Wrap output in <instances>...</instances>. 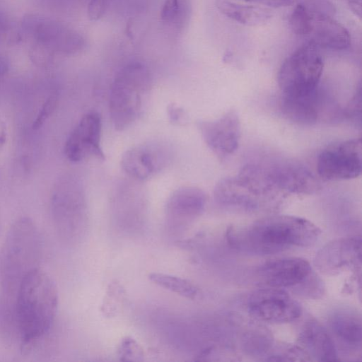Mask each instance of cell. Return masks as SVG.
Listing matches in <instances>:
<instances>
[{"instance_id": "obj_1", "label": "cell", "mask_w": 362, "mask_h": 362, "mask_svg": "<svg viewBox=\"0 0 362 362\" xmlns=\"http://www.w3.org/2000/svg\"><path fill=\"white\" fill-rule=\"evenodd\" d=\"M320 234V230L308 220L291 215H274L243 226L231 227L226 236L234 249L255 255H268L310 246Z\"/></svg>"}, {"instance_id": "obj_2", "label": "cell", "mask_w": 362, "mask_h": 362, "mask_svg": "<svg viewBox=\"0 0 362 362\" xmlns=\"http://www.w3.org/2000/svg\"><path fill=\"white\" fill-rule=\"evenodd\" d=\"M20 346L30 351L50 330L57 312L58 292L49 275L40 267L21 281L13 302Z\"/></svg>"}, {"instance_id": "obj_3", "label": "cell", "mask_w": 362, "mask_h": 362, "mask_svg": "<svg viewBox=\"0 0 362 362\" xmlns=\"http://www.w3.org/2000/svg\"><path fill=\"white\" fill-rule=\"evenodd\" d=\"M42 249L38 228L31 218L22 216L11 224L0 250V284L13 302L23 279L39 268Z\"/></svg>"}, {"instance_id": "obj_4", "label": "cell", "mask_w": 362, "mask_h": 362, "mask_svg": "<svg viewBox=\"0 0 362 362\" xmlns=\"http://www.w3.org/2000/svg\"><path fill=\"white\" fill-rule=\"evenodd\" d=\"M52 223L59 240L67 245L77 243L87 222V203L81 180L72 173L61 175L50 197Z\"/></svg>"}, {"instance_id": "obj_5", "label": "cell", "mask_w": 362, "mask_h": 362, "mask_svg": "<svg viewBox=\"0 0 362 362\" xmlns=\"http://www.w3.org/2000/svg\"><path fill=\"white\" fill-rule=\"evenodd\" d=\"M150 83V73L142 63H129L117 72L111 86L109 102L110 115L117 130L127 129L137 119Z\"/></svg>"}, {"instance_id": "obj_6", "label": "cell", "mask_w": 362, "mask_h": 362, "mask_svg": "<svg viewBox=\"0 0 362 362\" xmlns=\"http://www.w3.org/2000/svg\"><path fill=\"white\" fill-rule=\"evenodd\" d=\"M247 165L252 178L269 194L284 192L308 194L320 188L312 172L297 161L270 158Z\"/></svg>"}, {"instance_id": "obj_7", "label": "cell", "mask_w": 362, "mask_h": 362, "mask_svg": "<svg viewBox=\"0 0 362 362\" xmlns=\"http://www.w3.org/2000/svg\"><path fill=\"white\" fill-rule=\"evenodd\" d=\"M324 63L318 47L308 42L289 55L278 74L279 86L285 96L308 94L318 88Z\"/></svg>"}, {"instance_id": "obj_8", "label": "cell", "mask_w": 362, "mask_h": 362, "mask_svg": "<svg viewBox=\"0 0 362 362\" xmlns=\"http://www.w3.org/2000/svg\"><path fill=\"white\" fill-rule=\"evenodd\" d=\"M24 33L53 54H71L81 50L84 45L83 37L63 23L37 13L25 16L21 21Z\"/></svg>"}, {"instance_id": "obj_9", "label": "cell", "mask_w": 362, "mask_h": 362, "mask_svg": "<svg viewBox=\"0 0 362 362\" xmlns=\"http://www.w3.org/2000/svg\"><path fill=\"white\" fill-rule=\"evenodd\" d=\"M361 139H354L330 145L319 155L317 170L328 181L357 177L361 173Z\"/></svg>"}, {"instance_id": "obj_10", "label": "cell", "mask_w": 362, "mask_h": 362, "mask_svg": "<svg viewBox=\"0 0 362 362\" xmlns=\"http://www.w3.org/2000/svg\"><path fill=\"white\" fill-rule=\"evenodd\" d=\"M247 309L255 319L272 324L291 322L302 315L296 300L285 291L272 287L254 291L248 298Z\"/></svg>"}, {"instance_id": "obj_11", "label": "cell", "mask_w": 362, "mask_h": 362, "mask_svg": "<svg viewBox=\"0 0 362 362\" xmlns=\"http://www.w3.org/2000/svg\"><path fill=\"white\" fill-rule=\"evenodd\" d=\"M197 125L207 146L220 160L238 149L241 126L235 110H230L216 119L200 120Z\"/></svg>"}, {"instance_id": "obj_12", "label": "cell", "mask_w": 362, "mask_h": 362, "mask_svg": "<svg viewBox=\"0 0 362 362\" xmlns=\"http://www.w3.org/2000/svg\"><path fill=\"white\" fill-rule=\"evenodd\" d=\"M102 122L100 115L89 112L84 115L68 136L64 153L71 162H80L89 157L105 159L100 146Z\"/></svg>"}, {"instance_id": "obj_13", "label": "cell", "mask_w": 362, "mask_h": 362, "mask_svg": "<svg viewBox=\"0 0 362 362\" xmlns=\"http://www.w3.org/2000/svg\"><path fill=\"white\" fill-rule=\"evenodd\" d=\"M170 156L168 147L164 144H141L132 147L123 153L121 167L129 177L144 180L165 168Z\"/></svg>"}, {"instance_id": "obj_14", "label": "cell", "mask_w": 362, "mask_h": 362, "mask_svg": "<svg viewBox=\"0 0 362 362\" xmlns=\"http://www.w3.org/2000/svg\"><path fill=\"white\" fill-rule=\"evenodd\" d=\"M311 272L305 259L284 257L264 263L258 270V276L268 286L280 288L303 284Z\"/></svg>"}, {"instance_id": "obj_15", "label": "cell", "mask_w": 362, "mask_h": 362, "mask_svg": "<svg viewBox=\"0 0 362 362\" xmlns=\"http://www.w3.org/2000/svg\"><path fill=\"white\" fill-rule=\"evenodd\" d=\"M331 105L329 99L317 88L303 95H283L281 110L291 122L300 125H313L322 117V115L328 113V106Z\"/></svg>"}, {"instance_id": "obj_16", "label": "cell", "mask_w": 362, "mask_h": 362, "mask_svg": "<svg viewBox=\"0 0 362 362\" xmlns=\"http://www.w3.org/2000/svg\"><path fill=\"white\" fill-rule=\"evenodd\" d=\"M206 201V194L200 188L180 187L168 199L165 209L167 219L173 225L188 223L202 214Z\"/></svg>"}, {"instance_id": "obj_17", "label": "cell", "mask_w": 362, "mask_h": 362, "mask_svg": "<svg viewBox=\"0 0 362 362\" xmlns=\"http://www.w3.org/2000/svg\"><path fill=\"white\" fill-rule=\"evenodd\" d=\"M360 238H344L328 243L317 253L315 264L326 274H335L361 262Z\"/></svg>"}, {"instance_id": "obj_18", "label": "cell", "mask_w": 362, "mask_h": 362, "mask_svg": "<svg viewBox=\"0 0 362 362\" xmlns=\"http://www.w3.org/2000/svg\"><path fill=\"white\" fill-rule=\"evenodd\" d=\"M309 42L317 47L344 50L351 45L349 33L332 16L310 10Z\"/></svg>"}, {"instance_id": "obj_19", "label": "cell", "mask_w": 362, "mask_h": 362, "mask_svg": "<svg viewBox=\"0 0 362 362\" xmlns=\"http://www.w3.org/2000/svg\"><path fill=\"white\" fill-rule=\"evenodd\" d=\"M214 195L222 206L249 211L257 209L264 198L238 175L220 180Z\"/></svg>"}, {"instance_id": "obj_20", "label": "cell", "mask_w": 362, "mask_h": 362, "mask_svg": "<svg viewBox=\"0 0 362 362\" xmlns=\"http://www.w3.org/2000/svg\"><path fill=\"white\" fill-rule=\"evenodd\" d=\"M299 341L307 352L317 361H339L332 337L327 329L314 319H309L303 325L299 334Z\"/></svg>"}, {"instance_id": "obj_21", "label": "cell", "mask_w": 362, "mask_h": 362, "mask_svg": "<svg viewBox=\"0 0 362 362\" xmlns=\"http://www.w3.org/2000/svg\"><path fill=\"white\" fill-rule=\"evenodd\" d=\"M332 332L344 346L357 350L361 345V320L357 313L341 308L334 311L328 318Z\"/></svg>"}, {"instance_id": "obj_22", "label": "cell", "mask_w": 362, "mask_h": 362, "mask_svg": "<svg viewBox=\"0 0 362 362\" xmlns=\"http://www.w3.org/2000/svg\"><path fill=\"white\" fill-rule=\"evenodd\" d=\"M215 5L225 16L247 26L264 24L272 16L270 9L258 6L243 5L226 0H217Z\"/></svg>"}, {"instance_id": "obj_23", "label": "cell", "mask_w": 362, "mask_h": 362, "mask_svg": "<svg viewBox=\"0 0 362 362\" xmlns=\"http://www.w3.org/2000/svg\"><path fill=\"white\" fill-rule=\"evenodd\" d=\"M148 277L156 285L180 296L194 299L198 294L197 288L182 277L159 272L151 273Z\"/></svg>"}, {"instance_id": "obj_24", "label": "cell", "mask_w": 362, "mask_h": 362, "mask_svg": "<svg viewBox=\"0 0 362 362\" xmlns=\"http://www.w3.org/2000/svg\"><path fill=\"white\" fill-rule=\"evenodd\" d=\"M125 294V289L120 282L117 280L111 281L101 303L100 311L103 315L107 318L116 316L124 302Z\"/></svg>"}, {"instance_id": "obj_25", "label": "cell", "mask_w": 362, "mask_h": 362, "mask_svg": "<svg viewBox=\"0 0 362 362\" xmlns=\"http://www.w3.org/2000/svg\"><path fill=\"white\" fill-rule=\"evenodd\" d=\"M189 12V5L185 0H165L161 11V20L169 24L178 25Z\"/></svg>"}, {"instance_id": "obj_26", "label": "cell", "mask_w": 362, "mask_h": 362, "mask_svg": "<svg viewBox=\"0 0 362 362\" xmlns=\"http://www.w3.org/2000/svg\"><path fill=\"white\" fill-rule=\"evenodd\" d=\"M310 10L304 4H298L293 10L289 23L292 31L297 35L307 36L310 23Z\"/></svg>"}, {"instance_id": "obj_27", "label": "cell", "mask_w": 362, "mask_h": 362, "mask_svg": "<svg viewBox=\"0 0 362 362\" xmlns=\"http://www.w3.org/2000/svg\"><path fill=\"white\" fill-rule=\"evenodd\" d=\"M117 355L122 361H142L144 356L141 346L131 337H125L121 340Z\"/></svg>"}, {"instance_id": "obj_28", "label": "cell", "mask_w": 362, "mask_h": 362, "mask_svg": "<svg viewBox=\"0 0 362 362\" xmlns=\"http://www.w3.org/2000/svg\"><path fill=\"white\" fill-rule=\"evenodd\" d=\"M58 101L56 93L49 95L42 103L33 123V129H38L46 122L54 112Z\"/></svg>"}, {"instance_id": "obj_29", "label": "cell", "mask_w": 362, "mask_h": 362, "mask_svg": "<svg viewBox=\"0 0 362 362\" xmlns=\"http://www.w3.org/2000/svg\"><path fill=\"white\" fill-rule=\"evenodd\" d=\"M167 112L170 122L176 125H182L187 122V114L183 108L175 103L168 105Z\"/></svg>"}, {"instance_id": "obj_30", "label": "cell", "mask_w": 362, "mask_h": 362, "mask_svg": "<svg viewBox=\"0 0 362 362\" xmlns=\"http://www.w3.org/2000/svg\"><path fill=\"white\" fill-rule=\"evenodd\" d=\"M107 0H90L88 4V16L91 21H97L105 13Z\"/></svg>"}, {"instance_id": "obj_31", "label": "cell", "mask_w": 362, "mask_h": 362, "mask_svg": "<svg viewBox=\"0 0 362 362\" xmlns=\"http://www.w3.org/2000/svg\"><path fill=\"white\" fill-rule=\"evenodd\" d=\"M361 85L356 90L355 95L351 100L350 104L347 107L346 112L344 114L347 115V117L351 118H356L358 116L360 117L361 115Z\"/></svg>"}, {"instance_id": "obj_32", "label": "cell", "mask_w": 362, "mask_h": 362, "mask_svg": "<svg viewBox=\"0 0 362 362\" xmlns=\"http://www.w3.org/2000/svg\"><path fill=\"white\" fill-rule=\"evenodd\" d=\"M247 2L255 3L262 6H267L273 8L286 7L291 6L293 0H240Z\"/></svg>"}, {"instance_id": "obj_33", "label": "cell", "mask_w": 362, "mask_h": 362, "mask_svg": "<svg viewBox=\"0 0 362 362\" xmlns=\"http://www.w3.org/2000/svg\"><path fill=\"white\" fill-rule=\"evenodd\" d=\"M11 23L8 18L0 11V40H6L11 35Z\"/></svg>"}, {"instance_id": "obj_34", "label": "cell", "mask_w": 362, "mask_h": 362, "mask_svg": "<svg viewBox=\"0 0 362 362\" xmlns=\"http://www.w3.org/2000/svg\"><path fill=\"white\" fill-rule=\"evenodd\" d=\"M8 138V129L6 122L0 115V150L6 145Z\"/></svg>"}, {"instance_id": "obj_35", "label": "cell", "mask_w": 362, "mask_h": 362, "mask_svg": "<svg viewBox=\"0 0 362 362\" xmlns=\"http://www.w3.org/2000/svg\"><path fill=\"white\" fill-rule=\"evenodd\" d=\"M350 10L358 18L361 17V0H344Z\"/></svg>"}, {"instance_id": "obj_36", "label": "cell", "mask_w": 362, "mask_h": 362, "mask_svg": "<svg viewBox=\"0 0 362 362\" xmlns=\"http://www.w3.org/2000/svg\"><path fill=\"white\" fill-rule=\"evenodd\" d=\"M10 62L8 57L0 54V77L4 76L8 71Z\"/></svg>"}, {"instance_id": "obj_37", "label": "cell", "mask_w": 362, "mask_h": 362, "mask_svg": "<svg viewBox=\"0 0 362 362\" xmlns=\"http://www.w3.org/2000/svg\"><path fill=\"white\" fill-rule=\"evenodd\" d=\"M1 233V223H0V234Z\"/></svg>"}]
</instances>
